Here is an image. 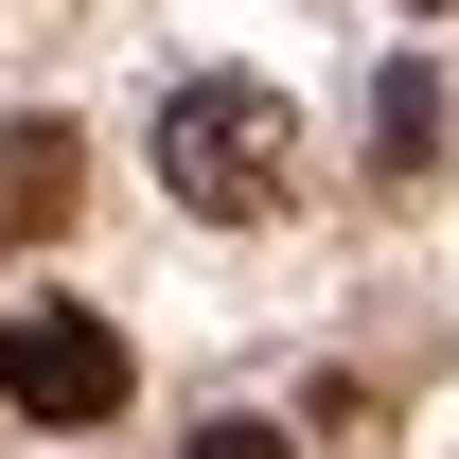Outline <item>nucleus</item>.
I'll return each instance as SVG.
<instances>
[{
    "instance_id": "4",
    "label": "nucleus",
    "mask_w": 459,
    "mask_h": 459,
    "mask_svg": "<svg viewBox=\"0 0 459 459\" xmlns=\"http://www.w3.org/2000/svg\"><path fill=\"white\" fill-rule=\"evenodd\" d=\"M442 142H459V107H442V71H389V89H371V160H389V195H406L424 160H442Z\"/></svg>"
},
{
    "instance_id": "1",
    "label": "nucleus",
    "mask_w": 459,
    "mask_h": 459,
    "mask_svg": "<svg viewBox=\"0 0 459 459\" xmlns=\"http://www.w3.org/2000/svg\"><path fill=\"white\" fill-rule=\"evenodd\" d=\"M160 177H177V212H283L300 195V107L283 89H265V71H195V89H177L160 107Z\"/></svg>"
},
{
    "instance_id": "5",
    "label": "nucleus",
    "mask_w": 459,
    "mask_h": 459,
    "mask_svg": "<svg viewBox=\"0 0 459 459\" xmlns=\"http://www.w3.org/2000/svg\"><path fill=\"white\" fill-rule=\"evenodd\" d=\"M195 459H283V424H195Z\"/></svg>"
},
{
    "instance_id": "2",
    "label": "nucleus",
    "mask_w": 459,
    "mask_h": 459,
    "mask_svg": "<svg viewBox=\"0 0 459 459\" xmlns=\"http://www.w3.org/2000/svg\"><path fill=\"white\" fill-rule=\"evenodd\" d=\"M0 406H18V424H107V406H124V336L89 318V300L0 318Z\"/></svg>"
},
{
    "instance_id": "3",
    "label": "nucleus",
    "mask_w": 459,
    "mask_h": 459,
    "mask_svg": "<svg viewBox=\"0 0 459 459\" xmlns=\"http://www.w3.org/2000/svg\"><path fill=\"white\" fill-rule=\"evenodd\" d=\"M71 177H89V142L71 124H0V230L36 247V230H71Z\"/></svg>"
}]
</instances>
